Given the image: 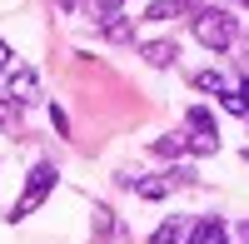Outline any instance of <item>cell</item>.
Returning a JSON list of instances; mask_svg holds the SVG:
<instances>
[{
    "mask_svg": "<svg viewBox=\"0 0 249 244\" xmlns=\"http://www.w3.org/2000/svg\"><path fill=\"white\" fill-rule=\"evenodd\" d=\"M239 95H244V105H249V80H244V85H239ZM244 120H249V115H244Z\"/></svg>",
    "mask_w": 249,
    "mask_h": 244,
    "instance_id": "obj_17",
    "label": "cell"
},
{
    "mask_svg": "<svg viewBox=\"0 0 249 244\" xmlns=\"http://www.w3.org/2000/svg\"><path fill=\"white\" fill-rule=\"evenodd\" d=\"M175 15H195L190 0H150L144 5V20H155V25H164V20H175Z\"/></svg>",
    "mask_w": 249,
    "mask_h": 244,
    "instance_id": "obj_5",
    "label": "cell"
},
{
    "mask_svg": "<svg viewBox=\"0 0 249 244\" xmlns=\"http://www.w3.org/2000/svg\"><path fill=\"white\" fill-rule=\"evenodd\" d=\"M184 244H230V229H224V219L204 214L199 225H190V239H184Z\"/></svg>",
    "mask_w": 249,
    "mask_h": 244,
    "instance_id": "obj_4",
    "label": "cell"
},
{
    "mask_svg": "<svg viewBox=\"0 0 249 244\" xmlns=\"http://www.w3.org/2000/svg\"><path fill=\"white\" fill-rule=\"evenodd\" d=\"M0 70H10V45L0 40Z\"/></svg>",
    "mask_w": 249,
    "mask_h": 244,
    "instance_id": "obj_16",
    "label": "cell"
},
{
    "mask_svg": "<svg viewBox=\"0 0 249 244\" xmlns=\"http://www.w3.org/2000/svg\"><path fill=\"white\" fill-rule=\"evenodd\" d=\"M90 15L105 25V20H115V15H124V0H90Z\"/></svg>",
    "mask_w": 249,
    "mask_h": 244,
    "instance_id": "obj_10",
    "label": "cell"
},
{
    "mask_svg": "<svg viewBox=\"0 0 249 244\" xmlns=\"http://www.w3.org/2000/svg\"><path fill=\"white\" fill-rule=\"evenodd\" d=\"M140 55L150 60L155 70H164V65H175V55H179V45H175V40H144V45H140Z\"/></svg>",
    "mask_w": 249,
    "mask_h": 244,
    "instance_id": "obj_6",
    "label": "cell"
},
{
    "mask_svg": "<svg viewBox=\"0 0 249 244\" xmlns=\"http://www.w3.org/2000/svg\"><path fill=\"white\" fill-rule=\"evenodd\" d=\"M190 25H195V40L204 50H230L234 45V15L230 10H219V5H195V15H190Z\"/></svg>",
    "mask_w": 249,
    "mask_h": 244,
    "instance_id": "obj_1",
    "label": "cell"
},
{
    "mask_svg": "<svg viewBox=\"0 0 249 244\" xmlns=\"http://www.w3.org/2000/svg\"><path fill=\"white\" fill-rule=\"evenodd\" d=\"M130 185H135V194H140V199H164V194L175 190L170 179H130Z\"/></svg>",
    "mask_w": 249,
    "mask_h": 244,
    "instance_id": "obj_7",
    "label": "cell"
},
{
    "mask_svg": "<svg viewBox=\"0 0 249 244\" xmlns=\"http://www.w3.org/2000/svg\"><path fill=\"white\" fill-rule=\"evenodd\" d=\"M239 234H244V244H249V225H244V229H239Z\"/></svg>",
    "mask_w": 249,
    "mask_h": 244,
    "instance_id": "obj_18",
    "label": "cell"
},
{
    "mask_svg": "<svg viewBox=\"0 0 249 244\" xmlns=\"http://www.w3.org/2000/svg\"><path fill=\"white\" fill-rule=\"evenodd\" d=\"M100 30H105L110 40H130V20H124V15H115V20H105Z\"/></svg>",
    "mask_w": 249,
    "mask_h": 244,
    "instance_id": "obj_13",
    "label": "cell"
},
{
    "mask_svg": "<svg viewBox=\"0 0 249 244\" xmlns=\"http://www.w3.org/2000/svg\"><path fill=\"white\" fill-rule=\"evenodd\" d=\"M179 234H184V219H164V225L150 234V244H179Z\"/></svg>",
    "mask_w": 249,
    "mask_h": 244,
    "instance_id": "obj_9",
    "label": "cell"
},
{
    "mask_svg": "<svg viewBox=\"0 0 249 244\" xmlns=\"http://www.w3.org/2000/svg\"><path fill=\"white\" fill-rule=\"evenodd\" d=\"M10 120H15V105H10V100H0V125H10Z\"/></svg>",
    "mask_w": 249,
    "mask_h": 244,
    "instance_id": "obj_15",
    "label": "cell"
},
{
    "mask_svg": "<svg viewBox=\"0 0 249 244\" xmlns=\"http://www.w3.org/2000/svg\"><path fill=\"white\" fill-rule=\"evenodd\" d=\"M219 105L230 110V115H249V105H244V95H239V85H230V90H224V95H219Z\"/></svg>",
    "mask_w": 249,
    "mask_h": 244,
    "instance_id": "obj_12",
    "label": "cell"
},
{
    "mask_svg": "<svg viewBox=\"0 0 249 244\" xmlns=\"http://www.w3.org/2000/svg\"><path fill=\"white\" fill-rule=\"evenodd\" d=\"M55 165H45V159H40V165L25 174V190H20V199H15V209H10V219H15V225H20V219H25V214H35V205H45V194L55 190Z\"/></svg>",
    "mask_w": 249,
    "mask_h": 244,
    "instance_id": "obj_2",
    "label": "cell"
},
{
    "mask_svg": "<svg viewBox=\"0 0 249 244\" xmlns=\"http://www.w3.org/2000/svg\"><path fill=\"white\" fill-rule=\"evenodd\" d=\"M190 145H184V135H164V139H155V155H164V159H175V155H184Z\"/></svg>",
    "mask_w": 249,
    "mask_h": 244,
    "instance_id": "obj_11",
    "label": "cell"
},
{
    "mask_svg": "<svg viewBox=\"0 0 249 244\" xmlns=\"http://www.w3.org/2000/svg\"><path fill=\"white\" fill-rule=\"evenodd\" d=\"M195 90H204V95H224V90H230V80H224L219 70H199V75H195Z\"/></svg>",
    "mask_w": 249,
    "mask_h": 244,
    "instance_id": "obj_8",
    "label": "cell"
},
{
    "mask_svg": "<svg viewBox=\"0 0 249 244\" xmlns=\"http://www.w3.org/2000/svg\"><path fill=\"white\" fill-rule=\"evenodd\" d=\"M40 95V80H35V70H10V85H5V100L10 105H30V100Z\"/></svg>",
    "mask_w": 249,
    "mask_h": 244,
    "instance_id": "obj_3",
    "label": "cell"
},
{
    "mask_svg": "<svg viewBox=\"0 0 249 244\" xmlns=\"http://www.w3.org/2000/svg\"><path fill=\"white\" fill-rule=\"evenodd\" d=\"M50 125H55V135H70V115L60 105H50Z\"/></svg>",
    "mask_w": 249,
    "mask_h": 244,
    "instance_id": "obj_14",
    "label": "cell"
}]
</instances>
